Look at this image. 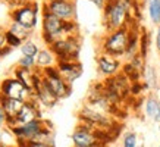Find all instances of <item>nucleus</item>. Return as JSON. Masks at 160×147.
Segmentation results:
<instances>
[{"label": "nucleus", "mask_w": 160, "mask_h": 147, "mask_svg": "<svg viewBox=\"0 0 160 147\" xmlns=\"http://www.w3.org/2000/svg\"><path fill=\"white\" fill-rule=\"evenodd\" d=\"M128 41H129V28L116 29L107 33L102 41V53L110 54L113 58H121L125 56L126 49H128Z\"/></svg>", "instance_id": "nucleus-1"}, {"label": "nucleus", "mask_w": 160, "mask_h": 147, "mask_svg": "<svg viewBox=\"0 0 160 147\" xmlns=\"http://www.w3.org/2000/svg\"><path fill=\"white\" fill-rule=\"evenodd\" d=\"M49 49L54 53L59 60H78L79 52H81V40L79 35H68L63 38L56 40Z\"/></svg>", "instance_id": "nucleus-2"}, {"label": "nucleus", "mask_w": 160, "mask_h": 147, "mask_svg": "<svg viewBox=\"0 0 160 147\" xmlns=\"http://www.w3.org/2000/svg\"><path fill=\"white\" fill-rule=\"evenodd\" d=\"M78 121L87 124V125H91L96 129H106V131H109L116 124V119L113 116L104 112H100L88 104H82L81 109L78 110Z\"/></svg>", "instance_id": "nucleus-3"}, {"label": "nucleus", "mask_w": 160, "mask_h": 147, "mask_svg": "<svg viewBox=\"0 0 160 147\" xmlns=\"http://www.w3.org/2000/svg\"><path fill=\"white\" fill-rule=\"evenodd\" d=\"M41 74H43L44 81L47 83L52 91L56 94V97L59 100H63V99H68L71 94H72V85L68 84L65 79L62 78V75L59 72L58 66H49V68L40 69Z\"/></svg>", "instance_id": "nucleus-4"}, {"label": "nucleus", "mask_w": 160, "mask_h": 147, "mask_svg": "<svg viewBox=\"0 0 160 147\" xmlns=\"http://www.w3.org/2000/svg\"><path fill=\"white\" fill-rule=\"evenodd\" d=\"M41 22H43L41 37L47 46H52L56 40L65 37V33H63V22L65 21L54 16L53 13H50L49 10L43 9V21Z\"/></svg>", "instance_id": "nucleus-5"}, {"label": "nucleus", "mask_w": 160, "mask_h": 147, "mask_svg": "<svg viewBox=\"0 0 160 147\" xmlns=\"http://www.w3.org/2000/svg\"><path fill=\"white\" fill-rule=\"evenodd\" d=\"M71 138H72L73 147H106V144H103L98 140L97 129L84 122L78 124Z\"/></svg>", "instance_id": "nucleus-6"}, {"label": "nucleus", "mask_w": 160, "mask_h": 147, "mask_svg": "<svg viewBox=\"0 0 160 147\" xmlns=\"http://www.w3.org/2000/svg\"><path fill=\"white\" fill-rule=\"evenodd\" d=\"M0 96L9 99H18L22 102L35 99V94L31 93L19 79H16L15 77H6L2 79L0 83Z\"/></svg>", "instance_id": "nucleus-7"}, {"label": "nucleus", "mask_w": 160, "mask_h": 147, "mask_svg": "<svg viewBox=\"0 0 160 147\" xmlns=\"http://www.w3.org/2000/svg\"><path fill=\"white\" fill-rule=\"evenodd\" d=\"M10 18L13 22H18L25 28L34 29L37 21H38V5L32 2V3H27L21 8H16L10 12Z\"/></svg>", "instance_id": "nucleus-8"}, {"label": "nucleus", "mask_w": 160, "mask_h": 147, "mask_svg": "<svg viewBox=\"0 0 160 147\" xmlns=\"http://www.w3.org/2000/svg\"><path fill=\"white\" fill-rule=\"evenodd\" d=\"M43 9L49 10L62 21H75L77 18V6L73 0H46Z\"/></svg>", "instance_id": "nucleus-9"}, {"label": "nucleus", "mask_w": 160, "mask_h": 147, "mask_svg": "<svg viewBox=\"0 0 160 147\" xmlns=\"http://www.w3.org/2000/svg\"><path fill=\"white\" fill-rule=\"evenodd\" d=\"M44 124H46V119H35L32 122L16 125L10 129V132L15 135L16 141H29L43 129Z\"/></svg>", "instance_id": "nucleus-10"}, {"label": "nucleus", "mask_w": 160, "mask_h": 147, "mask_svg": "<svg viewBox=\"0 0 160 147\" xmlns=\"http://www.w3.org/2000/svg\"><path fill=\"white\" fill-rule=\"evenodd\" d=\"M97 62V71L98 74L104 77V78H110L115 77L122 71V63L118 58H113L110 54L106 53H100L96 59Z\"/></svg>", "instance_id": "nucleus-11"}, {"label": "nucleus", "mask_w": 160, "mask_h": 147, "mask_svg": "<svg viewBox=\"0 0 160 147\" xmlns=\"http://www.w3.org/2000/svg\"><path fill=\"white\" fill-rule=\"evenodd\" d=\"M56 66H58L62 78L71 85L77 79L81 78V75L84 72L82 65L79 63V60H59Z\"/></svg>", "instance_id": "nucleus-12"}, {"label": "nucleus", "mask_w": 160, "mask_h": 147, "mask_svg": "<svg viewBox=\"0 0 160 147\" xmlns=\"http://www.w3.org/2000/svg\"><path fill=\"white\" fill-rule=\"evenodd\" d=\"M35 119H44L41 116V110H40V104L35 99H31V100H27L24 103V106L21 109V112L18 113L16 116V122L18 125L21 124H28L32 122Z\"/></svg>", "instance_id": "nucleus-13"}, {"label": "nucleus", "mask_w": 160, "mask_h": 147, "mask_svg": "<svg viewBox=\"0 0 160 147\" xmlns=\"http://www.w3.org/2000/svg\"><path fill=\"white\" fill-rule=\"evenodd\" d=\"M144 113L156 124H160V99L154 94H148L144 99Z\"/></svg>", "instance_id": "nucleus-14"}, {"label": "nucleus", "mask_w": 160, "mask_h": 147, "mask_svg": "<svg viewBox=\"0 0 160 147\" xmlns=\"http://www.w3.org/2000/svg\"><path fill=\"white\" fill-rule=\"evenodd\" d=\"M22 100H18V99H9V97H3L0 96V106L5 109L8 118H12V119H16L18 113L21 112V109L24 106Z\"/></svg>", "instance_id": "nucleus-15"}, {"label": "nucleus", "mask_w": 160, "mask_h": 147, "mask_svg": "<svg viewBox=\"0 0 160 147\" xmlns=\"http://www.w3.org/2000/svg\"><path fill=\"white\" fill-rule=\"evenodd\" d=\"M35 63L38 69L49 68V66H56L58 65V58L50 49H40L37 58H35Z\"/></svg>", "instance_id": "nucleus-16"}, {"label": "nucleus", "mask_w": 160, "mask_h": 147, "mask_svg": "<svg viewBox=\"0 0 160 147\" xmlns=\"http://www.w3.org/2000/svg\"><path fill=\"white\" fill-rule=\"evenodd\" d=\"M13 77L16 79H19L31 93H34V71L18 66V68L13 71Z\"/></svg>", "instance_id": "nucleus-17"}, {"label": "nucleus", "mask_w": 160, "mask_h": 147, "mask_svg": "<svg viewBox=\"0 0 160 147\" xmlns=\"http://www.w3.org/2000/svg\"><path fill=\"white\" fill-rule=\"evenodd\" d=\"M141 79H142V84H144L146 90H156L159 83H157V71H156L154 66L146 65V68L141 74Z\"/></svg>", "instance_id": "nucleus-18"}, {"label": "nucleus", "mask_w": 160, "mask_h": 147, "mask_svg": "<svg viewBox=\"0 0 160 147\" xmlns=\"http://www.w3.org/2000/svg\"><path fill=\"white\" fill-rule=\"evenodd\" d=\"M147 12L154 25H160V0H147Z\"/></svg>", "instance_id": "nucleus-19"}, {"label": "nucleus", "mask_w": 160, "mask_h": 147, "mask_svg": "<svg viewBox=\"0 0 160 147\" xmlns=\"http://www.w3.org/2000/svg\"><path fill=\"white\" fill-rule=\"evenodd\" d=\"M9 31L13 35H16L18 38H21L22 41L29 40V37H31V34H32V29L25 28V27H22V25L18 24V22H13V21H12L10 25H9Z\"/></svg>", "instance_id": "nucleus-20"}, {"label": "nucleus", "mask_w": 160, "mask_h": 147, "mask_svg": "<svg viewBox=\"0 0 160 147\" xmlns=\"http://www.w3.org/2000/svg\"><path fill=\"white\" fill-rule=\"evenodd\" d=\"M150 43H151V34L146 28H142L141 29V35H140V54H141V58L147 59L148 49H150Z\"/></svg>", "instance_id": "nucleus-21"}, {"label": "nucleus", "mask_w": 160, "mask_h": 147, "mask_svg": "<svg viewBox=\"0 0 160 147\" xmlns=\"http://www.w3.org/2000/svg\"><path fill=\"white\" fill-rule=\"evenodd\" d=\"M21 52H22V56H31V58H37L40 49L38 46L32 41V40H27L22 43L21 46Z\"/></svg>", "instance_id": "nucleus-22"}, {"label": "nucleus", "mask_w": 160, "mask_h": 147, "mask_svg": "<svg viewBox=\"0 0 160 147\" xmlns=\"http://www.w3.org/2000/svg\"><path fill=\"white\" fill-rule=\"evenodd\" d=\"M138 134L134 131H128L122 137V147H138Z\"/></svg>", "instance_id": "nucleus-23"}, {"label": "nucleus", "mask_w": 160, "mask_h": 147, "mask_svg": "<svg viewBox=\"0 0 160 147\" xmlns=\"http://www.w3.org/2000/svg\"><path fill=\"white\" fill-rule=\"evenodd\" d=\"M18 66L25 68V69H31V71H35V69H37L35 58H31V56H21V59L18 60Z\"/></svg>", "instance_id": "nucleus-24"}, {"label": "nucleus", "mask_w": 160, "mask_h": 147, "mask_svg": "<svg viewBox=\"0 0 160 147\" xmlns=\"http://www.w3.org/2000/svg\"><path fill=\"white\" fill-rule=\"evenodd\" d=\"M6 43H8V46H9L10 49H18V47L21 49V46H22L24 41L21 38H18L16 35L12 34L9 29H6Z\"/></svg>", "instance_id": "nucleus-25"}, {"label": "nucleus", "mask_w": 160, "mask_h": 147, "mask_svg": "<svg viewBox=\"0 0 160 147\" xmlns=\"http://www.w3.org/2000/svg\"><path fill=\"white\" fill-rule=\"evenodd\" d=\"M5 2L10 6V8H13V9L21 8V6H24V5H27V3H29V0H5Z\"/></svg>", "instance_id": "nucleus-26"}, {"label": "nucleus", "mask_w": 160, "mask_h": 147, "mask_svg": "<svg viewBox=\"0 0 160 147\" xmlns=\"http://www.w3.org/2000/svg\"><path fill=\"white\" fill-rule=\"evenodd\" d=\"M154 46L156 50L160 53V25H157V29H156V34H154Z\"/></svg>", "instance_id": "nucleus-27"}, {"label": "nucleus", "mask_w": 160, "mask_h": 147, "mask_svg": "<svg viewBox=\"0 0 160 147\" xmlns=\"http://www.w3.org/2000/svg\"><path fill=\"white\" fill-rule=\"evenodd\" d=\"M5 47H8V43H6V31L5 29H0V50H3Z\"/></svg>", "instance_id": "nucleus-28"}, {"label": "nucleus", "mask_w": 160, "mask_h": 147, "mask_svg": "<svg viewBox=\"0 0 160 147\" xmlns=\"http://www.w3.org/2000/svg\"><path fill=\"white\" fill-rule=\"evenodd\" d=\"M6 122H8V115H6L5 109L0 106V127H3V125H6Z\"/></svg>", "instance_id": "nucleus-29"}, {"label": "nucleus", "mask_w": 160, "mask_h": 147, "mask_svg": "<svg viewBox=\"0 0 160 147\" xmlns=\"http://www.w3.org/2000/svg\"><path fill=\"white\" fill-rule=\"evenodd\" d=\"M90 2H92V3L96 5V8H98V9L103 10V8H104V5H106L107 0H90Z\"/></svg>", "instance_id": "nucleus-30"}, {"label": "nucleus", "mask_w": 160, "mask_h": 147, "mask_svg": "<svg viewBox=\"0 0 160 147\" xmlns=\"http://www.w3.org/2000/svg\"><path fill=\"white\" fill-rule=\"evenodd\" d=\"M16 146L18 147H31L28 141H16Z\"/></svg>", "instance_id": "nucleus-31"}, {"label": "nucleus", "mask_w": 160, "mask_h": 147, "mask_svg": "<svg viewBox=\"0 0 160 147\" xmlns=\"http://www.w3.org/2000/svg\"><path fill=\"white\" fill-rule=\"evenodd\" d=\"M3 144V131H2V128H0V146Z\"/></svg>", "instance_id": "nucleus-32"}, {"label": "nucleus", "mask_w": 160, "mask_h": 147, "mask_svg": "<svg viewBox=\"0 0 160 147\" xmlns=\"http://www.w3.org/2000/svg\"><path fill=\"white\" fill-rule=\"evenodd\" d=\"M0 147H18V146H6V144H2Z\"/></svg>", "instance_id": "nucleus-33"}, {"label": "nucleus", "mask_w": 160, "mask_h": 147, "mask_svg": "<svg viewBox=\"0 0 160 147\" xmlns=\"http://www.w3.org/2000/svg\"><path fill=\"white\" fill-rule=\"evenodd\" d=\"M3 58V53H2V50H0V59Z\"/></svg>", "instance_id": "nucleus-34"}, {"label": "nucleus", "mask_w": 160, "mask_h": 147, "mask_svg": "<svg viewBox=\"0 0 160 147\" xmlns=\"http://www.w3.org/2000/svg\"><path fill=\"white\" fill-rule=\"evenodd\" d=\"M157 128H159V132H160V124H159V127H157Z\"/></svg>", "instance_id": "nucleus-35"}, {"label": "nucleus", "mask_w": 160, "mask_h": 147, "mask_svg": "<svg viewBox=\"0 0 160 147\" xmlns=\"http://www.w3.org/2000/svg\"><path fill=\"white\" fill-rule=\"evenodd\" d=\"M157 147H160V143H159V146H157Z\"/></svg>", "instance_id": "nucleus-36"}, {"label": "nucleus", "mask_w": 160, "mask_h": 147, "mask_svg": "<svg viewBox=\"0 0 160 147\" xmlns=\"http://www.w3.org/2000/svg\"><path fill=\"white\" fill-rule=\"evenodd\" d=\"M138 147H144V146H138Z\"/></svg>", "instance_id": "nucleus-37"}]
</instances>
